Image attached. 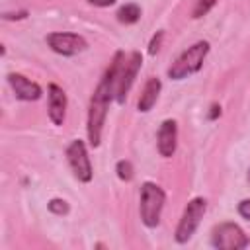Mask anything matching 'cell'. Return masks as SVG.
<instances>
[{
    "label": "cell",
    "instance_id": "3957f363",
    "mask_svg": "<svg viewBox=\"0 0 250 250\" xmlns=\"http://www.w3.org/2000/svg\"><path fill=\"white\" fill-rule=\"evenodd\" d=\"M166 203V193L164 189L154 184V182H145L141 186V203H139V211H141V221L145 227L148 229H156L160 225V217H162V209Z\"/></svg>",
    "mask_w": 250,
    "mask_h": 250
},
{
    "label": "cell",
    "instance_id": "277c9868",
    "mask_svg": "<svg viewBox=\"0 0 250 250\" xmlns=\"http://www.w3.org/2000/svg\"><path fill=\"white\" fill-rule=\"evenodd\" d=\"M205 211H207V199L205 197H193V199L188 201V205L184 207L182 217L178 221L176 232H174V238H176L178 244H186L193 236V232L197 230Z\"/></svg>",
    "mask_w": 250,
    "mask_h": 250
},
{
    "label": "cell",
    "instance_id": "e0dca14e",
    "mask_svg": "<svg viewBox=\"0 0 250 250\" xmlns=\"http://www.w3.org/2000/svg\"><path fill=\"white\" fill-rule=\"evenodd\" d=\"M162 39H164V31H158V33L150 39V43H148V55H156V53H158V49H160V45H162Z\"/></svg>",
    "mask_w": 250,
    "mask_h": 250
},
{
    "label": "cell",
    "instance_id": "d6986e66",
    "mask_svg": "<svg viewBox=\"0 0 250 250\" xmlns=\"http://www.w3.org/2000/svg\"><path fill=\"white\" fill-rule=\"evenodd\" d=\"M92 6H100V8H107L111 4H115V0H88Z\"/></svg>",
    "mask_w": 250,
    "mask_h": 250
},
{
    "label": "cell",
    "instance_id": "5bb4252c",
    "mask_svg": "<svg viewBox=\"0 0 250 250\" xmlns=\"http://www.w3.org/2000/svg\"><path fill=\"white\" fill-rule=\"evenodd\" d=\"M115 172H117V178H119L121 182H131L133 176H135L133 164H131L129 160H119V162L115 164Z\"/></svg>",
    "mask_w": 250,
    "mask_h": 250
},
{
    "label": "cell",
    "instance_id": "7402d4cb",
    "mask_svg": "<svg viewBox=\"0 0 250 250\" xmlns=\"http://www.w3.org/2000/svg\"><path fill=\"white\" fill-rule=\"evenodd\" d=\"M248 182H250V170H248Z\"/></svg>",
    "mask_w": 250,
    "mask_h": 250
},
{
    "label": "cell",
    "instance_id": "ffe728a7",
    "mask_svg": "<svg viewBox=\"0 0 250 250\" xmlns=\"http://www.w3.org/2000/svg\"><path fill=\"white\" fill-rule=\"evenodd\" d=\"M27 16V12H18V14H4V20H23Z\"/></svg>",
    "mask_w": 250,
    "mask_h": 250
},
{
    "label": "cell",
    "instance_id": "6da1fadb",
    "mask_svg": "<svg viewBox=\"0 0 250 250\" xmlns=\"http://www.w3.org/2000/svg\"><path fill=\"white\" fill-rule=\"evenodd\" d=\"M125 55L123 51H117L109 62V66L105 68L104 76L100 78L92 98H90V107H88V125H86V133H88V141L90 145L96 148L102 143V131H104V123H105V115H107V107L109 102L115 98V88H117V76H119V68L123 62Z\"/></svg>",
    "mask_w": 250,
    "mask_h": 250
},
{
    "label": "cell",
    "instance_id": "ba28073f",
    "mask_svg": "<svg viewBox=\"0 0 250 250\" xmlns=\"http://www.w3.org/2000/svg\"><path fill=\"white\" fill-rule=\"evenodd\" d=\"M143 64V57L139 51H133L129 57L123 59L121 68H119V76H117V88H115V102L117 104H125V98L137 78V72L141 70Z\"/></svg>",
    "mask_w": 250,
    "mask_h": 250
},
{
    "label": "cell",
    "instance_id": "ac0fdd59",
    "mask_svg": "<svg viewBox=\"0 0 250 250\" xmlns=\"http://www.w3.org/2000/svg\"><path fill=\"white\" fill-rule=\"evenodd\" d=\"M238 215L246 221H250V199H242L238 203Z\"/></svg>",
    "mask_w": 250,
    "mask_h": 250
},
{
    "label": "cell",
    "instance_id": "8fae6325",
    "mask_svg": "<svg viewBox=\"0 0 250 250\" xmlns=\"http://www.w3.org/2000/svg\"><path fill=\"white\" fill-rule=\"evenodd\" d=\"M49 119L53 125L61 127L64 123V117H66V105H68V100H66V94L64 90L59 86V84H49Z\"/></svg>",
    "mask_w": 250,
    "mask_h": 250
},
{
    "label": "cell",
    "instance_id": "9a60e30c",
    "mask_svg": "<svg viewBox=\"0 0 250 250\" xmlns=\"http://www.w3.org/2000/svg\"><path fill=\"white\" fill-rule=\"evenodd\" d=\"M217 4V0H195V6H193V12H191V18L193 20H199L203 18L205 14H209V10Z\"/></svg>",
    "mask_w": 250,
    "mask_h": 250
},
{
    "label": "cell",
    "instance_id": "30bf717a",
    "mask_svg": "<svg viewBox=\"0 0 250 250\" xmlns=\"http://www.w3.org/2000/svg\"><path fill=\"white\" fill-rule=\"evenodd\" d=\"M156 146H158L160 156H164V158H170L176 152V146H178V123L174 119H164L160 123V129H158V135H156Z\"/></svg>",
    "mask_w": 250,
    "mask_h": 250
},
{
    "label": "cell",
    "instance_id": "44dd1931",
    "mask_svg": "<svg viewBox=\"0 0 250 250\" xmlns=\"http://www.w3.org/2000/svg\"><path fill=\"white\" fill-rule=\"evenodd\" d=\"M221 115V105L219 104H213L211 105V113H209V119H217Z\"/></svg>",
    "mask_w": 250,
    "mask_h": 250
},
{
    "label": "cell",
    "instance_id": "7c38bea8",
    "mask_svg": "<svg viewBox=\"0 0 250 250\" xmlns=\"http://www.w3.org/2000/svg\"><path fill=\"white\" fill-rule=\"evenodd\" d=\"M160 90H162V82H160V78L150 76V78L145 82L143 92H141V98H139V104H137V107H139L141 113H146V111L152 109V105H154L156 100H158Z\"/></svg>",
    "mask_w": 250,
    "mask_h": 250
},
{
    "label": "cell",
    "instance_id": "52a82bcc",
    "mask_svg": "<svg viewBox=\"0 0 250 250\" xmlns=\"http://www.w3.org/2000/svg\"><path fill=\"white\" fill-rule=\"evenodd\" d=\"M45 41L51 47V51L62 57H74L88 49V41L82 35L70 31H53L45 37Z\"/></svg>",
    "mask_w": 250,
    "mask_h": 250
},
{
    "label": "cell",
    "instance_id": "7a4b0ae2",
    "mask_svg": "<svg viewBox=\"0 0 250 250\" xmlns=\"http://www.w3.org/2000/svg\"><path fill=\"white\" fill-rule=\"evenodd\" d=\"M207 53H209V41H197V43L189 45L168 66V78H172V80H184V78L199 72L201 66H203V61H205Z\"/></svg>",
    "mask_w": 250,
    "mask_h": 250
},
{
    "label": "cell",
    "instance_id": "9c48e42d",
    "mask_svg": "<svg viewBox=\"0 0 250 250\" xmlns=\"http://www.w3.org/2000/svg\"><path fill=\"white\" fill-rule=\"evenodd\" d=\"M8 84L14 90L16 98L21 100V102H35L43 94V90H41V86L37 82L29 80L27 76H23L20 72H10L8 74Z\"/></svg>",
    "mask_w": 250,
    "mask_h": 250
},
{
    "label": "cell",
    "instance_id": "8992f818",
    "mask_svg": "<svg viewBox=\"0 0 250 250\" xmlns=\"http://www.w3.org/2000/svg\"><path fill=\"white\" fill-rule=\"evenodd\" d=\"M66 160H68V166H70V170H72V174H74V178L78 182H84V184L92 182L94 168H92V162H90V156H88L84 141L74 139L66 146Z\"/></svg>",
    "mask_w": 250,
    "mask_h": 250
},
{
    "label": "cell",
    "instance_id": "4fadbf2b",
    "mask_svg": "<svg viewBox=\"0 0 250 250\" xmlns=\"http://www.w3.org/2000/svg\"><path fill=\"white\" fill-rule=\"evenodd\" d=\"M117 21L119 23H125V25H131V23H137L141 20V8L137 4H125L117 10Z\"/></svg>",
    "mask_w": 250,
    "mask_h": 250
},
{
    "label": "cell",
    "instance_id": "5b68a950",
    "mask_svg": "<svg viewBox=\"0 0 250 250\" xmlns=\"http://www.w3.org/2000/svg\"><path fill=\"white\" fill-rule=\"evenodd\" d=\"M211 244L219 250H242L248 248L250 238L236 223H221L211 230Z\"/></svg>",
    "mask_w": 250,
    "mask_h": 250
},
{
    "label": "cell",
    "instance_id": "2e32d148",
    "mask_svg": "<svg viewBox=\"0 0 250 250\" xmlns=\"http://www.w3.org/2000/svg\"><path fill=\"white\" fill-rule=\"evenodd\" d=\"M47 207H49V211L55 213V215H66V213H68V203H66L64 199H61V197H53Z\"/></svg>",
    "mask_w": 250,
    "mask_h": 250
}]
</instances>
